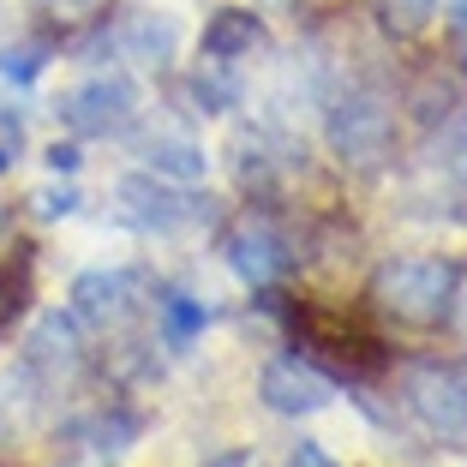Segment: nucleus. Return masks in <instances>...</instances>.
<instances>
[{"mask_svg":"<svg viewBox=\"0 0 467 467\" xmlns=\"http://www.w3.org/2000/svg\"><path fill=\"white\" fill-rule=\"evenodd\" d=\"M371 300L384 306L396 324H443L450 317V300H455V270L443 258H389L371 282Z\"/></svg>","mask_w":467,"mask_h":467,"instance_id":"f257e3e1","label":"nucleus"},{"mask_svg":"<svg viewBox=\"0 0 467 467\" xmlns=\"http://www.w3.org/2000/svg\"><path fill=\"white\" fill-rule=\"evenodd\" d=\"M324 138H330V150L354 168H371L389 156V138H396V114L389 102L371 90V84H354L342 97L330 102V120H324Z\"/></svg>","mask_w":467,"mask_h":467,"instance_id":"f03ea898","label":"nucleus"},{"mask_svg":"<svg viewBox=\"0 0 467 467\" xmlns=\"http://www.w3.org/2000/svg\"><path fill=\"white\" fill-rule=\"evenodd\" d=\"M55 114L72 126L78 138H114L138 120V84L126 72H97V78L72 84L55 102Z\"/></svg>","mask_w":467,"mask_h":467,"instance_id":"7ed1b4c3","label":"nucleus"},{"mask_svg":"<svg viewBox=\"0 0 467 467\" xmlns=\"http://www.w3.org/2000/svg\"><path fill=\"white\" fill-rule=\"evenodd\" d=\"M401 389H408V408L426 420V431H438V438H462L467 431V378L462 371L408 366Z\"/></svg>","mask_w":467,"mask_h":467,"instance_id":"20e7f679","label":"nucleus"},{"mask_svg":"<svg viewBox=\"0 0 467 467\" xmlns=\"http://www.w3.org/2000/svg\"><path fill=\"white\" fill-rule=\"evenodd\" d=\"M114 198H120V210L138 222V228H150V234H174V228H186V222H198V198H186V192H174L162 174H126L120 186H114Z\"/></svg>","mask_w":467,"mask_h":467,"instance_id":"39448f33","label":"nucleus"},{"mask_svg":"<svg viewBox=\"0 0 467 467\" xmlns=\"http://www.w3.org/2000/svg\"><path fill=\"white\" fill-rule=\"evenodd\" d=\"M228 264H234L240 282L270 288V282H282V275L294 270V246L270 228V222H240V228L228 234Z\"/></svg>","mask_w":467,"mask_h":467,"instance_id":"423d86ee","label":"nucleus"},{"mask_svg":"<svg viewBox=\"0 0 467 467\" xmlns=\"http://www.w3.org/2000/svg\"><path fill=\"white\" fill-rule=\"evenodd\" d=\"M264 408L270 413H288V420H300V413H317L336 401V384L324 378V371L300 366V359H275V366H264Z\"/></svg>","mask_w":467,"mask_h":467,"instance_id":"0eeeda50","label":"nucleus"},{"mask_svg":"<svg viewBox=\"0 0 467 467\" xmlns=\"http://www.w3.org/2000/svg\"><path fill=\"white\" fill-rule=\"evenodd\" d=\"M132 294H138V270H84L72 282V317L109 330L132 312Z\"/></svg>","mask_w":467,"mask_h":467,"instance_id":"6e6552de","label":"nucleus"},{"mask_svg":"<svg viewBox=\"0 0 467 467\" xmlns=\"http://www.w3.org/2000/svg\"><path fill=\"white\" fill-rule=\"evenodd\" d=\"M25 366L42 378H67L78 366V317L72 312H42L25 336Z\"/></svg>","mask_w":467,"mask_h":467,"instance_id":"1a4fd4ad","label":"nucleus"},{"mask_svg":"<svg viewBox=\"0 0 467 467\" xmlns=\"http://www.w3.org/2000/svg\"><path fill=\"white\" fill-rule=\"evenodd\" d=\"M180 48V25L168 13H132L120 30H114V55L138 60V67H168Z\"/></svg>","mask_w":467,"mask_h":467,"instance_id":"9d476101","label":"nucleus"},{"mask_svg":"<svg viewBox=\"0 0 467 467\" xmlns=\"http://www.w3.org/2000/svg\"><path fill=\"white\" fill-rule=\"evenodd\" d=\"M138 156H144V168L162 180H204L210 174V156L198 138L186 132H150V138H138Z\"/></svg>","mask_w":467,"mask_h":467,"instance_id":"9b49d317","label":"nucleus"},{"mask_svg":"<svg viewBox=\"0 0 467 467\" xmlns=\"http://www.w3.org/2000/svg\"><path fill=\"white\" fill-rule=\"evenodd\" d=\"M264 42V18L246 13V6H222V13H210L204 25V60H222V67H234L240 55H252Z\"/></svg>","mask_w":467,"mask_h":467,"instance_id":"f8f14e48","label":"nucleus"},{"mask_svg":"<svg viewBox=\"0 0 467 467\" xmlns=\"http://www.w3.org/2000/svg\"><path fill=\"white\" fill-rule=\"evenodd\" d=\"M156 317H162V342L168 348H192L198 336H204V324H210L204 300H192V294H162V300H156Z\"/></svg>","mask_w":467,"mask_h":467,"instance_id":"ddd939ff","label":"nucleus"},{"mask_svg":"<svg viewBox=\"0 0 467 467\" xmlns=\"http://www.w3.org/2000/svg\"><path fill=\"white\" fill-rule=\"evenodd\" d=\"M192 102H198V114H228V109H240V78H228V72H222V60H204V67L192 72Z\"/></svg>","mask_w":467,"mask_h":467,"instance_id":"4468645a","label":"nucleus"},{"mask_svg":"<svg viewBox=\"0 0 467 467\" xmlns=\"http://www.w3.org/2000/svg\"><path fill=\"white\" fill-rule=\"evenodd\" d=\"M78 431L90 438V450H97V455H126V443L138 438V420L114 408V413H90V420H84Z\"/></svg>","mask_w":467,"mask_h":467,"instance_id":"2eb2a0df","label":"nucleus"},{"mask_svg":"<svg viewBox=\"0 0 467 467\" xmlns=\"http://www.w3.org/2000/svg\"><path fill=\"white\" fill-rule=\"evenodd\" d=\"M389 36H420V30L438 18V0H378Z\"/></svg>","mask_w":467,"mask_h":467,"instance_id":"dca6fc26","label":"nucleus"},{"mask_svg":"<svg viewBox=\"0 0 467 467\" xmlns=\"http://www.w3.org/2000/svg\"><path fill=\"white\" fill-rule=\"evenodd\" d=\"M42 67H48V42H25V48H0V78L30 84Z\"/></svg>","mask_w":467,"mask_h":467,"instance_id":"f3484780","label":"nucleus"},{"mask_svg":"<svg viewBox=\"0 0 467 467\" xmlns=\"http://www.w3.org/2000/svg\"><path fill=\"white\" fill-rule=\"evenodd\" d=\"M30 204H36L42 222H60V216H72V210H78V192H72V186H48V192H36Z\"/></svg>","mask_w":467,"mask_h":467,"instance_id":"a211bd4d","label":"nucleus"},{"mask_svg":"<svg viewBox=\"0 0 467 467\" xmlns=\"http://www.w3.org/2000/svg\"><path fill=\"white\" fill-rule=\"evenodd\" d=\"M443 168H450V174H455V180L467 186V120H462V126L450 132V150H443Z\"/></svg>","mask_w":467,"mask_h":467,"instance_id":"6ab92c4d","label":"nucleus"},{"mask_svg":"<svg viewBox=\"0 0 467 467\" xmlns=\"http://www.w3.org/2000/svg\"><path fill=\"white\" fill-rule=\"evenodd\" d=\"M18 144H25V126H18V114H13V109H0V162H13Z\"/></svg>","mask_w":467,"mask_h":467,"instance_id":"aec40b11","label":"nucleus"},{"mask_svg":"<svg viewBox=\"0 0 467 467\" xmlns=\"http://www.w3.org/2000/svg\"><path fill=\"white\" fill-rule=\"evenodd\" d=\"M288 467H336V455L324 450V443H300V450L288 455Z\"/></svg>","mask_w":467,"mask_h":467,"instance_id":"412c9836","label":"nucleus"},{"mask_svg":"<svg viewBox=\"0 0 467 467\" xmlns=\"http://www.w3.org/2000/svg\"><path fill=\"white\" fill-rule=\"evenodd\" d=\"M48 168L55 174H78V144H48Z\"/></svg>","mask_w":467,"mask_h":467,"instance_id":"4be33fe9","label":"nucleus"},{"mask_svg":"<svg viewBox=\"0 0 467 467\" xmlns=\"http://www.w3.org/2000/svg\"><path fill=\"white\" fill-rule=\"evenodd\" d=\"M55 6H60V13H97L102 0H55Z\"/></svg>","mask_w":467,"mask_h":467,"instance_id":"5701e85b","label":"nucleus"},{"mask_svg":"<svg viewBox=\"0 0 467 467\" xmlns=\"http://www.w3.org/2000/svg\"><path fill=\"white\" fill-rule=\"evenodd\" d=\"M450 312H455V324L467 330V288H462V300H450Z\"/></svg>","mask_w":467,"mask_h":467,"instance_id":"b1692460","label":"nucleus"},{"mask_svg":"<svg viewBox=\"0 0 467 467\" xmlns=\"http://www.w3.org/2000/svg\"><path fill=\"white\" fill-rule=\"evenodd\" d=\"M450 18H455V25L467 30V0H450Z\"/></svg>","mask_w":467,"mask_h":467,"instance_id":"393cba45","label":"nucleus"}]
</instances>
